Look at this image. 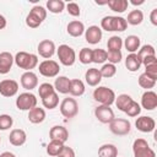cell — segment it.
Wrapping results in <instances>:
<instances>
[{"instance_id": "obj_1", "label": "cell", "mask_w": 157, "mask_h": 157, "mask_svg": "<svg viewBox=\"0 0 157 157\" xmlns=\"http://www.w3.org/2000/svg\"><path fill=\"white\" fill-rule=\"evenodd\" d=\"M101 27L107 32H124L128 23L121 16H105L101 21Z\"/></svg>"}, {"instance_id": "obj_2", "label": "cell", "mask_w": 157, "mask_h": 157, "mask_svg": "<svg viewBox=\"0 0 157 157\" xmlns=\"http://www.w3.org/2000/svg\"><path fill=\"white\" fill-rule=\"evenodd\" d=\"M13 63L20 67L26 71H32L38 65V56L32 53L27 52H18L13 56Z\"/></svg>"}, {"instance_id": "obj_3", "label": "cell", "mask_w": 157, "mask_h": 157, "mask_svg": "<svg viewBox=\"0 0 157 157\" xmlns=\"http://www.w3.org/2000/svg\"><path fill=\"white\" fill-rule=\"evenodd\" d=\"M47 17V10L43 6L36 5L31 9L29 13L26 17V25L29 28H37L42 25V22L45 20Z\"/></svg>"}, {"instance_id": "obj_4", "label": "cell", "mask_w": 157, "mask_h": 157, "mask_svg": "<svg viewBox=\"0 0 157 157\" xmlns=\"http://www.w3.org/2000/svg\"><path fill=\"white\" fill-rule=\"evenodd\" d=\"M93 98L96 102L103 105H112L115 101V93L112 88H108L105 86H98L93 91Z\"/></svg>"}, {"instance_id": "obj_5", "label": "cell", "mask_w": 157, "mask_h": 157, "mask_svg": "<svg viewBox=\"0 0 157 157\" xmlns=\"http://www.w3.org/2000/svg\"><path fill=\"white\" fill-rule=\"evenodd\" d=\"M56 54L59 58V61L64 65V66H71L75 64L76 61V53L75 50L69 47L67 44H61L59 45V48L56 49Z\"/></svg>"}, {"instance_id": "obj_6", "label": "cell", "mask_w": 157, "mask_h": 157, "mask_svg": "<svg viewBox=\"0 0 157 157\" xmlns=\"http://www.w3.org/2000/svg\"><path fill=\"white\" fill-rule=\"evenodd\" d=\"M134 157H156V152L148 146L145 139H136L132 144Z\"/></svg>"}, {"instance_id": "obj_7", "label": "cell", "mask_w": 157, "mask_h": 157, "mask_svg": "<svg viewBox=\"0 0 157 157\" xmlns=\"http://www.w3.org/2000/svg\"><path fill=\"white\" fill-rule=\"evenodd\" d=\"M109 130L119 136H124L128 135L131 130V124L128 119H123V118H114L110 123H109Z\"/></svg>"}, {"instance_id": "obj_8", "label": "cell", "mask_w": 157, "mask_h": 157, "mask_svg": "<svg viewBox=\"0 0 157 157\" xmlns=\"http://www.w3.org/2000/svg\"><path fill=\"white\" fill-rule=\"evenodd\" d=\"M37 97L33 93L23 92L16 98V107L20 110H31L32 108L37 107Z\"/></svg>"}, {"instance_id": "obj_9", "label": "cell", "mask_w": 157, "mask_h": 157, "mask_svg": "<svg viewBox=\"0 0 157 157\" xmlns=\"http://www.w3.org/2000/svg\"><path fill=\"white\" fill-rule=\"evenodd\" d=\"M60 113L63 117L70 119V118H74L76 117V114L78 113V104L76 102L75 98H71V97H67V98H64L60 103Z\"/></svg>"}, {"instance_id": "obj_10", "label": "cell", "mask_w": 157, "mask_h": 157, "mask_svg": "<svg viewBox=\"0 0 157 157\" xmlns=\"http://www.w3.org/2000/svg\"><path fill=\"white\" fill-rule=\"evenodd\" d=\"M38 70H39V74L44 77H55L60 71V66L55 60L47 59L39 64Z\"/></svg>"}, {"instance_id": "obj_11", "label": "cell", "mask_w": 157, "mask_h": 157, "mask_svg": "<svg viewBox=\"0 0 157 157\" xmlns=\"http://www.w3.org/2000/svg\"><path fill=\"white\" fill-rule=\"evenodd\" d=\"M94 115L97 118L98 121H101L102 124H109L115 117H114V112L110 108V105H98L94 109Z\"/></svg>"}, {"instance_id": "obj_12", "label": "cell", "mask_w": 157, "mask_h": 157, "mask_svg": "<svg viewBox=\"0 0 157 157\" xmlns=\"http://www.w3.org/2000/svg\"><path fill=\"white\" fill-rule=\"evenodd\" d=\"M18 92V83L15 80L5 78L0 81V94L4 97H13Z\"/></svg>"}, {"instance_id": "obj_13", "label": "cell", "mask_w": 157, "mask_h": 157, "mask_svg": "<svg viewBox=\"0 0 157 157\" xmlns=\"http://www.w3.org/2000/svg\"><path fill=\"white\" fill-rule=\"evenodd\" d=\"M55 49H56L55 48V44L50 39H43V40H40L39 44H38V47H37L38 54L42 58H44V59L52 58L54 55V53H55Z\"/></svg>"}, {"instance_id": "obj_14", "label": "cell", "mask_w": 157, "mask_h": 157, "mask_svg": "<svg viewBox=\"0 0 157 157\" xmlns=\"http://www.w3.org/2000/svg\"><path fill=\"white\" fill-rule=\"evenodd\" d=\"M135 126L141 132H152L155 130V128H156V121L151 117L142 115V117H140V118L136 119Z\"/></svg>"}, {"instance_id": "obj_15", "label": "cell", "mask_w": 157, "mask_h": 157, "mask_svg": "<svg viewBox=\"0 0 157 157\" xmlns=\"http://www.w3.org/2000/svg\"><path fill=\"white\" fill-rule=\"evenodd\" d=\"M20 81H21V86L27 91H32L38 86V77L33 71H25L21 75Z\"/></svg>"}, {"instance_id": "obj_16", "label": "cell", "mask_w": 157, "mask_h": 157, "mask_svg": "<svg viewBox=\"0 0 157 157\" xmlns=\"http://www.w3.org/2000/svg\"><path fill=\"white\" fill-rule=\"evenodd\" d=\"M49 137H50V140H56V141H60L64 144L69 139V131L63 125H54L49 130Z\"/></svg>"}, {"instance_id": "obj_17", "label": "cell", "mask_w": 157, "mask_h": 157, "mask_svg": "<svg viewBox=\"0 0 157 157\" xmlns=\"http://www.w3.org/2000/svg\"><path fill=\"white\" fill-rule=\"evenodd\" d=\"M141 105L146 110H153L157 107V93L151 90L144 92L141 97Z\"/></svg>"}, {"instance_id": "obj_18", "label": "cell", "mask_w": 157, "mask_h": 157, "mask_svg": "<svg viewBox=\"0 0 157 157\" xmlns=\"http://www.w3.org/2000/svg\"><path fill=\"white\" fill-rule=\"evenodd\" d=\"M13 64V56L10 52L0 53V75H6L10 72Z\"/></svg>"}, {"instance_id": "obj_19", "label": "cell", "mask_w": 157, "mask_h": 157, "mask_svg": "<svg viewBox=\"0 0 157 157\" xmlns=\"http://www.w3.org/2000/svg\"><path fill=\"white\" fill-rule=\"evenodd\" d=\"M85 38L90 44H97L102 39V29L98 26H90L85 29Z\"/></svg>"}, {"instance_id": "obj_20", "label": "cell", "mask_w": 157, "mask_h": 157, "mask_svg": "<svg viewBox=\"0 0 157 157\" xmlns=\"http://www.w3.org/2000/svg\"><path fill=\"white\" fill-rule=\"evenodd\" d=\"M27 140V135L22 129H13L9 135V142L12 146H22Z\"/></svg>"}, {"instance_id": "obj_21", "label": "cell", "mask_w": 157, "mask_h": 157, "mask_svg": "<svg viewBox=\"0 0 157 157\" xmlns=\"http://www.w3.org/2000/svg\"><path fill=\"white\" fill-rule=\"evenodd\" d=\"M85 80L88 86H92V87L98 86L99 82L102 81V75L99 72V69H96V67L88 69L85 74Z\"/></svg>"}, {"instance_id": "obj_22", "label": "cell", "mask_w": 157, "mask_h": 157, "mask_svg": "<svg viewBox=\"0 0 157 157\" xmlns=\"http://www.w3.org/2000/svg\"><path fill=\"white\" fill-rule=\"evenodd\" d=\"M66 31L71 37H80V36H82L85 33V26H83V23L81 21L74 20V21L67 23Z\"/></svg>"}, {"instance_id": "obj_23", "label": "cell", "mask_w": 157, "mask_h": 157, "mask_svg": "<svg viewBox=\"0 0 157 157\" xmlns=\"http://www.w3.org/2000/svg\"><path fill=\"white\" fill-rule=\"evenodd\" d=\"M70 82H71V80L69 77H66V76H58L55 78V82H54L55 92H59V93H63V94L69 93Z\"/></svg>"}, {"instance_id": "obj_24", "label": "cell", "mask_w": 157, "mask_h": 157, "mask_svg": "<svg viewBox=\"0 0 157 157\" xmlns=\"http://www.w3.org/2000/svg\"><path fill=\"white\" fill-rule=\"evenodd\" d=\"M45 119V110L39 107H34L31 110H28V120L33 124L43 123Z\"/></svg>"}, {"instance_id": "obj_25", "label": "cell", "mask_w": 157, "mask_h": 157, "mask_svg": "<svg viewBox=\"0 0 157 157\" xmlns=\"http://www.w3.org/2000/svg\"><path fill=\"white\" fill-rule=\"evenodd\" d=\"M141 65H142V64H141V60H140V58L137 56L136 53H130V54L126 56V59H125V66H126V69H128L129 71H131V72L137 71Z\"/></svg>"}, {"instance_id": "obj_26", "label": "cell", "mask_w": 157, "mask_h": 157, "mask_svg": "<svg viewBox=\"0 0 157 157\" xmlns=\"http://www.w3.org/2000/svg\"><path fill=\"white\" fill-rule=\"evenodd\" d=\"M123 44L125 45V49H126L129 53H136V52L140 49L141 42H140V38H139L137 36L131 34V36H128V37L125 38V40H124Z\"/></svg>"}, {"instance_id": "obj_27", "label": "cell", "mask_w": 157, "mask_h": 157, "mask_svg": "<svg viewBox=\"0 0 157 157\" xmlns=\"http://www.w3.org/2000/svg\"><path fill=\"white\" fill-rule=\"evenodd\" d=\"M85 83L78 78H72L70 82V90L69 93L74 97H80L85 93Z\"/></svg>"}, {"instance_id": "obj_28", "label": "cell", "mask_w": 157, "mask_h": 157, "mask_svg": "<svg viewBox=\"0 0 157 157\" xmlns=\"http://www.w3.org/2000/svg\"><path fill=\"white\" fill-rule=\"evenodd\" d=\"M98 157H118V148L113 144H104L98 148Z\"/></svg>"}, {"instance_id": "obj_29", "label": "cell", "mask_w": 157, "mask_h": 157, "mask_svg": "<svg viewBox=\"0 0 157 157\" xmlns=\"http://www.w3.org/2000/svg\"><path fill=\"white\" fill-rule=\"evenodd\" d=\"M107 5L109 6V9L114 12H124L128 6H129V1L128 0H109L107 1Z\"/></svg>"}, {"instance_id": "obj_30", "label": "cell", "mask_w": 157, "mask_h": 157, "mask_svg": "<svg viewBox=\"0 0 157 157\" xmlns=\"http://www.w3.org/2000/svg\"><path fill=\"white\" fill-rule=\"evenodd\" d=\"M125 21H126V23H129L131 26H137L144 21V13L141 10H132L129 12Z\"/></svg>"}, {"instance_id": "obj_31", "label": "cell", "mask_w": 157, "mask_h": 157, "mask_svg": "<svg viewBox=\"0 0 157 157\" xmlns=\"http://www.w3.org/2000/svg\"><path fill=\"white\" fill-rule=\"evenodd\" d=\"M42 104L44 108L47 109H54L58 107L59 104V96H58V92H53L52 94L44 97L42 99Z\"/></svg>"}, {"instance_id": "obj_32", "label": "cell", "mask_w": 157, "mask_h": 157, "mask_svg": "<svg viewBox=\"0 0 157 157\" xmlns=\"http://www.w3.org/2000/svg\"><path fill=\"white\" fill-rule=\"evenodd\" d=\"M63 147H64L63 142L56 141V140H50V142L47 145V153L50 157H56L60 153V151L63 150Z\"/></svg>"}, {"instance_id": "obj_33", "label": "cell", "mask_w": 157, "mask_h": 157, "mask_svg": "<svg viewBox=\"0 0 157 157\" xmlns=\"http://www.w3.org/2000/svg\"><path fill=\"white\" fill-rule=\"evenodd\" d=\"M47 9L52 13H61L65 9V2L63 0H48Z\"/></svg>"}, {"instance_id": "obj_34", "label": "cell", "mask_w": 157, "mask_h": 157, "mask_svg": "<svg viewBox=\"0 0 157 157\" xmlns=\"http://www.w3.org/2000/svg\"><path fill=\"white\" fill-rule=\"evenodd\" d=\"M131 101H132L131 96H129V94H126V93H123V94H119L118 97H115L114 103H115V105H117V108H118L119 110L124 112V110L126 109V107L130 104Z\"/></svg>"}, {"instance_id": "obj_35", "label": "cell", "mask_w": 157, "mask_h": 157, "mask_svg": "<svg viewBox=\"0 0 157 157\" xmlns=\"http://www.w3.org/2000/svg\"><path fill=\"white\" fill-rule=\"evenodd\" d=\"M139 85H140V87H142V88L150 91V88H153V87H155L156 80L152 78V77H150L147 74L144 72V74H141V75L139 76Z\"/></svg>"}, {"instance_id": "obj_36", "label": "cell", "mask_w": 157, "mask_h": 157, "mask_svg": "<svg viewBox=\"0 0 157 157\" xmlns=\"http://www.w3.org/2000/svg\"><path fill=\"white\" fill-rule=\"evenodd\" d=\"M136 54H137V56L140 58V60H142V59H145V58H147V56H156V50H155V47H153V45H151V44H145V45H142V47L139 49V52H137Z\"/></svg>"}, {"instance_id": "obj_37", "label": "cell", "mask_w": 157, "mask_h": 157, "mask_svg": "<svg viewBox=\"0 0 157 157\" xmlns=\"http://www.w3.org/2000/svg\"><path fill=\"white\" fill-rule=\"evenodd\" d=\"M107 60V50L104 49H92V63L103 64Z\"/></svg>"}, {"instance_id": "obj_38", "label": "cell", "mask_w": 157, "mask_h": 157, "mask_svg": "<svg viewBox=\"0 0 157 157\" xmlns=\"http://www.w3.org/2000/svg\"><path fill=\"white\" fill-rule=\"evenodd\" d=\"M99 72L102 75V77H105V78H109V77H113L115 74H117V67L115 65L108 63V64H103V66L99 69Z\"/></svg>"}, {"instance_id": "obj_39", "label": "cell", "mask_w": 157, "mask_h": 157, "mask_svg": "<svg viewBox=\"0 0 157 157\" xmlns=\"http://www.w3.org/2000/svg\"><path fill=\"white\" fill-rule=\"evenodd\" d=\"M124 113L128 115V117H137L140 113H141V105L137 103V102H135L134 99L130 102V104L126 107V109L124 110Z\"/></svg>"}, {"instance_id": "obj_40", "label": "cell", "mask_w": 157, "mask_h": 157, "mask_svg": "<svg viewBox=\"0 0 157 157\" xmlns=\"http://www.w3.org/2000/svg\"><path fill=\"white\" fill-rule=\"evenodd\" d=\"M108 50H120L123 47V39L119 36H112L107 42Z\"/></svg>"}, {"instance_id": "obj_41", "label": "cell", "mask_w": 157, "mask_h": 157, "mask_svg": "<svg viewBox=\"0 0 157 157\" xmlns=\"http://www.w3.org/2000/svg\"><path fill=\"white\" fill-rule=\"evenodd\" d=\"M78 60L81 64H90L92 63V49L90 48H82L78 53Z\"/></svg>"}, {"instance_id": "obj_42", "label": "cell", "mask_w": 157, "mask_h": 157, "mask_svg": "<svg viewBox=\"0 0 157 157\" xmlns=\"http://www.w3.org/2000/svg\"><path fill=\"white\" fill-rule=\"evenodd\" d=\"M53 92H55V90H54V86H53L52 83H49V82H44V83L39 85L38 93H39V97H40L42 99H43L44 97L52 94Z\"/></svg>"}, {"instance_id": "obj_43", "label": "cell", "mask_w": 157, "mask_h": 157, "mask_svg": "<svg viewBox=\"0 0 157 157\" xmlns=\"http://www.w3.org/2000/svg\"><path fill=\"white\" fill-rule=\"evenodd\" d=\"M123 59V54L120 50H108L107 52V60L108 63L115 65L118 63H120Z\"/></svg>"}, {"instance_id": "obj_44", "label": "cell", "mask_w": 157, "mask_h": 157, "mask_svg": "<svg viewBox=\"0 0 157 157\" xmlns=\"http://www.w3.org/2000/svg\"><path fill=\"white\" fill-rule=\"evenodd\" d=\"M13 124V119L11 115L9 114H1L0 115V130H7L12 126Z\"/></svg>"}, {"instance_id": "obj_45", "label": "cell", "mask_w": 157, "mask_h": 157, "mask_svg": "<svg viewBox=\"0 0 157 157\" xmlns=\"http://www.w3.org/2000/svg\"><path fill=\"white\" fill-rule=\"evenodd\" d=\"M65 7H66V11H67L71 16H74V17H77V16H80V13H81L80 6H78L76 2H69L67 5H65Z\"/></svg>"}, {"instance_id": "obj_46", "label": "cell", "mask_w": 157, "mask_h": 157, "mask_svg": "<svg viewBox=\"0 0 157 157\" xmlns=\"http://www.w3.org/2000/svg\"><path fill=\"white\" fill-rule=\"evenodd\" d=\"M56 157H75V151H74L71 147L64 145L63 150L60 151V153H59Z\"/></svg>"}, {"instance_id": "obj_47", "label": "cell", "mask_w": 157, "mask_h": 157, "mask_svg": "<svg viewBox=\"0 0 157 157\" xmlns=\"http://www.w3.org/2000/svg\"><path fill=\"white\" fill-rule=\"evenodd\" d=\"M145 69H146V70H145V74H147L150 77H152V78L157 80V64H155V65H150V66H146Z\"/></svg>"}, {"instance_id": "obj_48", "label": "cell", "mask_w": 157, "mask_h": 157, "mask_svg": "<svg viewBox=\"0 0 157 157\" xmlns=\"http://www.w3.org/2000/svg\"><path fill=\"white\" fill-rule=\"evenodd\" d=\"M141 64L145 67L146 66H150V65H155V64H157V58L156 56H147V58H145V59L141 60Z\"/></svg>"}, {"instance_id": "obj_49", "label": "cell", "mask_w": 157, "mask_h": 157, "mask_svg": "<svg viewBox=\"0 0 157 157\" xmlns=\"http://www.w3.org/2000/svg\"><path fill=\"white\" fill-rule=\"evenodd\" d=\"M150 21L153 26H157V9H153L150 13Z\"/></svg>"}, {"instance_id": "obj_50", "label": "cell", "mask_w": 157, "mask_h": 157, "mask_svg": "<svg viewBox=\"0 0 157 157\" xmlns=\"http://www.w3.org/2000/svg\"><path fill=\"white\" fill-rule=\"evenodd\" d=\"M6 27V18L0 13V29H4Z\"/></svg>"}, {"instance_id": "obj_51", "label": "cell", "mask_w": 157, "mask_h": 157, "mask_svg": "<svg viewBox=\"0 0 157 157\" xmlns=\"http://www.w3.org/2000/svg\"><path fill=\"white\" fill-rule=\"evenodd\" d=\"M0 157H16V156L12 152H10V151H5V152H2L0 155Z\"/></svg>"}, {"instance_id": "obj_52", "label": "cell", "mask_w": 157, "mask_h": 157, "mask_svg": "<svg viewBox=\"0 0 157 157\" xmlns=\"http://www.w3.org/2000/svg\"><path fill=\"white\" fill-rule=\"evenodd\" d=\"M144 2H145V0H140V1H135V0H132V1H131L132 5H141V4H144Z\"/></svg>"}, {"instance_id": "obj_53", "label": "cell", "mask_w": 157, "mask_h": 157, "mask_svg": "<svg viewBox=\"0 0 157 157\" xmlns=\"http://www.w3.org/2000/svg\"><path fill=\"white\" fill-rule=\"evenodd\" d=\"M0 142H1V137H0Z\"/></svg>"}]
</instances>
